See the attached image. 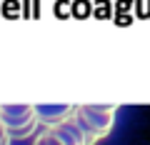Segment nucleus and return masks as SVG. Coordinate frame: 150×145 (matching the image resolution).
Here are the masks:
<instances>
[{
  "instance_id": "1",
  "label": "nucleus",
  "mask_w": 150,
  "mask_h": 145,
  "mask_svg": "<svg viewBox=\"0 0 150 145\" xmlns=\"http://www.w3.org/2000/svg\"><path fill=\"white\" fill-rule=\"evenodd\" d=\"M75 123L85 133L88 145H95L112 130L115 105H75Z\"/></svg>"
},
{
  "instance_id": "2",
  "label": "nucleus",
  "mask_w": 150,
  "mask_h": 145,
  "mask_svg": "<svg viewBox=\"0 0 150 145\" xmlns=\"http://www.w3.org/2000/svg\"><path fill=\"white\" fill-rule=\"evenodd\" d=\"M0 125L5 128L10 140H25L30 135H35V128H38L35 105H23V103L0 105Z\"/></svg>"
},
{
  "instance_id": "3",
  "label": "nucleus",
  "mask_w": 150,
  "mask_h": 145,
  "mask_svg": "<svg viewBox=\"0 0 150 145\" xmlns=\"http://www.w3.org/2000/svg\"><path fill=\"white\" fill-rule=\"evenodd\" d=\"M73 115H75V105H70V103H43V105H35L38 125H43V128H55V125L70 120Z\"/></svg>"
},
{
  "instance_id": "4",
  "label": "nucleus",
  "mask_w": 150,
  "mask_h": 145,
  "mask_svg": "<svg viewBox=\"0 0 150 145\" xmlns=\"http://www.w3.org/2000/svg\"><path fill=\"white\" fill-rule=\"evenodd\" d=\"M55 135H58L60 140H63L65 145H88V140H85V133L80 130V125L75 123V118H70V120H65V123H60V125H55V128H50Z\"/></svg>"
},
{
  "instance_id": "5",
  "label": "nucleus",
  "mask_w": 150,
  "mask_h": 145,
  "mask_svg": "<svg viewBox=\"0 0 150 145\" xmlns=\"http://www.w3.org/2000/svg\"><path fill=\"white\" fill-rule=\"evenodd\" d=\"M33 145H65V143H63V140H60V138H58V135H55L50 128H43L40 133L35 135Z\"/></svg>"
},
{
  "instance_id": "6",
  "label": "nucleus",
  "mask_w": 150,
  "mask_h": 145,
  "mask_svg": "<svg viewBox=\"0 0 150 145\" xmlns=\"http://www.w3.org/2000/svg\"><path fill=\"white\" fill-rule=\"evenodd\" d=\"M10 143V138H8V133H5V128L0 125V145H8Z\"/></svg>"
}]
</instances>
